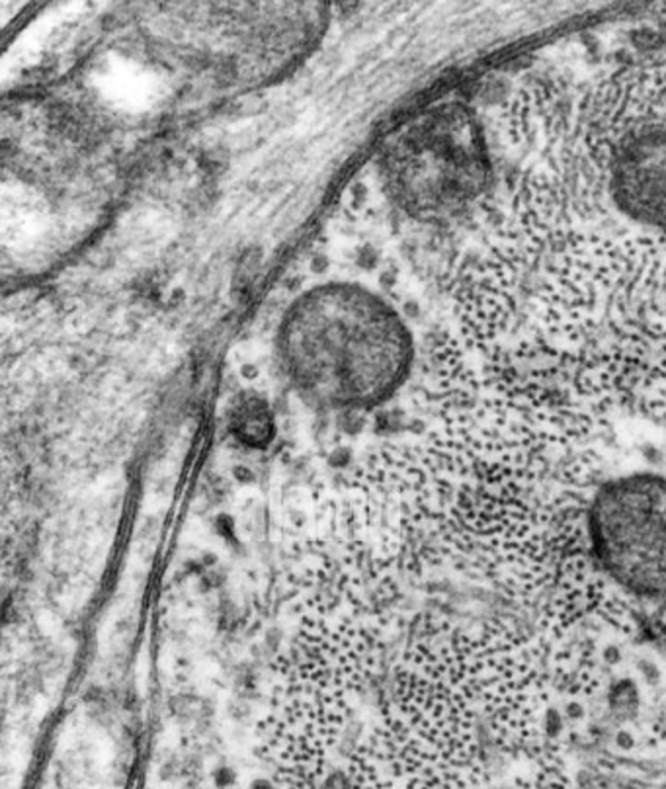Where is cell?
Returning <instances> with one entry per match:
<instances>
[{
	"mask_svg": "<svg viewBox=\"0 0 666 789\" xmlns=\"http://www.w3.org/2000/svg\"><path fill=\"white\" fill-rule=\"evenodd\" d=\"M231 432L250 448H264L274 436V418L268 403L258 394H243L231 413Z\"/></svg>",
	"mask_w": 666,
	"mask_h": 789,
	"instance_id": "5b68a950",
	"label": "cell"
},
{
	"mask_svg": "<svg viewBox=\"0 0 666 789\" xmlns=\"http://www.w3.org/2000/svg\"><path fill=\"white\" fill-rule=\"evenodd\" d=\"M565 702L526 625L420 614L387 670L377 719L441 764L493 770L563 754L577 729Z\"/></svg>",
	"mask_w": 666,
	"mask_h": 789,
	"instance_id": "6da1fadb",
	"label": "cell"
},
{
	"mask_svg": "<svg viewBox=\"0 0 666 789\" xmlns=\"http://www.w3.org/2000/svg\"><path fill=\"white\" fill-rule=\"evenodd\" d=\"M588 547L602 573L637 604H666V477H608L592 492Z\"/></svg>",
	"mask_w": 666,
	"mask_h": 789,
	"instance_id": "277c9868",
	"label": "cell"
},
{
	"mask_svg": "<svg viewBox=\"0 0 666 789\" xmlns=\"http://www.w3.org/2000/svg\"><path fill=\"white\" fill-rule=\"evenodd\" d=\"M387 193L408 217L450 223L477 217L494 196V162L469 104L453 100L408 121L381 157Z\"/></svg>",
	"mask_w": 666,
	"mask_h": 789,
	"instance_id": "3957f363",
	"label": "cell"
},
{
	"mask_svg": "<svg viewBox=\"0 0 666 789\" xmlns=\"http://www.w3.org/2000/svg\"><path fill=\"white\" fill-rule=\"evenodd\" d=\"M279 356L305 397L356 408L395 393L410 370L412 340L383 299L331 284L295 301L279 331Z\"/></svg>",
	"mask_w": 666,
	"mask_h": 789,
	"instance_id": "7a4b0ae2",
	"label": "cell"
}]
</instances>
